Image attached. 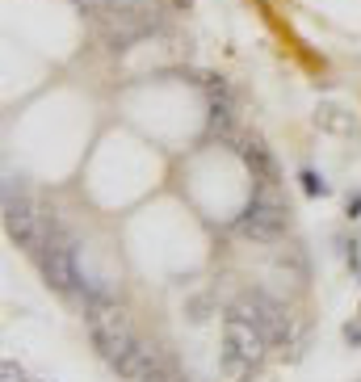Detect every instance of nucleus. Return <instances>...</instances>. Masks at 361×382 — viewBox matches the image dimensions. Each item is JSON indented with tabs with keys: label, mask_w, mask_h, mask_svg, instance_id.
I'll list each match as a JSON object with an SVG mask.
<instances>
[{
	"label": "nucleus",
	"mask_w": 361,
	"mask_h": 382,
	"mask_svg": "<svg viewBox=\"0 0 361 382\" xmlns=\"http://www.w3.org/2000/svg\"><path fill=\"white\" fill-rule=\"evenodd\" d=\"M244 231H252V236H273V231H282V210L269 206V202H252L248 214H244Z\"/></svg>",
	"instance_id": "obj_1"
},
{
	"label": "nucleus",
	"mask_w": 361,
	"mask_h": 382,
	"mask_svg": "<svg viewBox=\"0 0 361 382\" xmlns=\"http://www.w3.org/2000/svg\"><path fill=\"white\" fill-rule=\"evenodd\" d=\"M303 181H307V193H328V185H324L315 172H303Z\"/></svg>",
	"instance_id": "obj_2"
}]
</instances>
